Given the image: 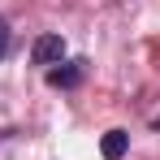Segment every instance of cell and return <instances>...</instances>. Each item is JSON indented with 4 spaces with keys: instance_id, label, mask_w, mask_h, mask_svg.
I'll list each match as a JSON object with an SVG mask.
<instances>
[{
    "instance_id": "6da1fadb",
    "label": "cell",
    "mask_w": 160,
    "mask_h": 160,
    "mask_svg": "<svg viewBox=\"0 0 160 160\" xmlns=\"http://www.w3.org/2000/svg\"><path fill=\"white\" fill-rule=\"evenodd\" d=\"M61 56H65V39H61V35H39L35 48H30V61H35V65H48V69L61 65Z\"/></svg>"
},
{
    "instance_id": "7a4b0ae2",
    "label": "cell",
    "mask_w": 160,
    "mask_h": 160,
    "mask_svg": "<svg viewBox=\"0 0 160 160\" xmlns=\"http://www.w3.org/2000/svg\"><path fill=\"white\" fill-rule=\"evenodd\" d=\"M78 82H82V61H65V65H52V69H48V87L69 91V87H78Z\"/></svg>"
},
{
    "instance_id": "3957f363",
    "label": "cell",
    "mask_w": 160,
    "mask_h": 160,
    "mask_svg": "<svg viewBox=\"0 0 160 160\" xmlns=\"http://www.w3.org/2000/svg\"><path fill=\"white\" fill-rule=\"evenodd\" d=\"M126 152H130V134L126 130H108L104 138H100V156L104 160H121Z\"/></svg>"
},
{
    "instance_id": "277c9868",
    "label": "cell",
    "mask_w": 160,
    "mask_h": 160,
    "mask_svg": "<svg viewBox=\"0 0 160 160\" xmlns=\"http://www.w3.org/2000/svg\"><path fill=\"white\" fill-rule=\"evenodd\" d=\"M9 48H13V30H9V22L0 18V61L9 56Z\"/></svg>"
},
{
    "instance_id": "5b68a950",
    "label": "cell",
    "mask_w": 160,
    "mask_h": 160,
    "mask_svg": "<svg viewBox=\"0 0 160 160\" xmlns=\"http://www.w3.org/2000/svg\"><path fill=\"white\" fill-rule=\"evenodd\" d=\"M152 126H156V130H160V117H156V121H152Z\"/></svg>"
}]
</instances>
